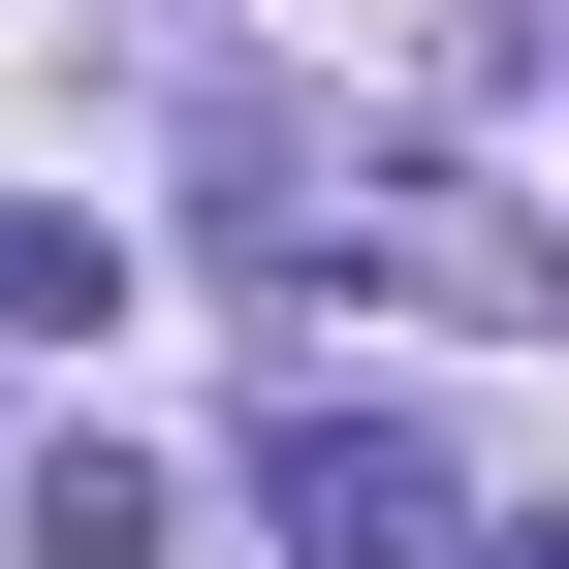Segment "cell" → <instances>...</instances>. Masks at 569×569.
I'll use <instances>...</instances> for the list:
<instances>
[{
    "label": "cell",
    "instance_id": "obj_3",
    "mask_svg": "<svg viewBox=\"0 0 569 569\" xmlns=\"http://www.w3.org/2000/svg\"><path fill=\"white\" fill-rule=\"evenodd\" d=\"M0 538H32V569H190V507H159V475H127V443H63V475H32V507H0Z\"/></svg>",
    "mask_w": 569,
    "mask_h": 569
},
{
    "label": "cell",
    "instance_id": "obj_5",
    "mask_svg": "<svg viewBox=\"0 0 569 569\" xmlns=\"http://www.w3.org/2000/svg\"><path fill=\"white\" fill-rule=\"evenodd\" d=\"M507 569H569V538H507Z\"/></svg>",
    "mask_w": 569,
    "mask_h": 569
},
{
    "label": "cell",
    "instance_id": "obj_1",
    "mask_svg": "<svg viewBox=\"0 0 569 569\" xmlns=\"http://www.w3.org/2000/svg\"><path fill=\"white\" fill-rule=\"evenodd\" d=\"M253 507L317 538V569H411V538H443V443L348 411V380H284V411H253Z\"/></svg>",
    "mask_w": 569,
    "mask_h": 569
},
{
    "label": "cell",
    "instance_id": "obj_2",
    "mask_svg": "<svg viewBox=\"0 0 569 569\" xmlns=\"http://www.w3.org/2000/svg\"><path fill=\"white\" fill-rule=\"evenodd\" d=\"M348 253H411L443 317H569V222H507V190H443V159H348Z\"/></svg>",
    "mask_w": 569,
    "mask_h": 569
},
{
    "label": "cell",
    "instance_id": "obj_4",
    "mask_svg": "<svg viewBox=\"0 0 569 569\" xmlns=\"http://www.w3.org/2000/svg\"><path fill=\"white\" fill-rule=\"evenodd\" d=\"M0 317H32V348H63V317H127V253H96V222H0Z\"/></svg>",
    "mask_w": 569,
    "mask_h": 569
}]
</instances>
